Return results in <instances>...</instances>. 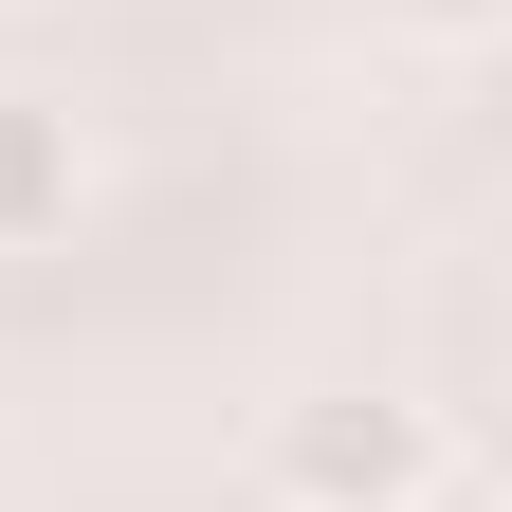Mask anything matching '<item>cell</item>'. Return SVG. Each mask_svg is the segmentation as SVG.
I'll return each instance as SVG.
<instances>
[{
  "mask_svg": "<svg viewBox=\"0 0 512 512\" xmlns=\"http://www.w3.org/2000/svg\"><path fill=\"white\" fill-rule=\"evenodd\" d=\"M439 403L403 384H293L256 421V512H439Z\"/></svg>",
  "mask_w": 512,
  "mask_h": 512,
  "instance_id": "cell-1",
  "label": "cell"
},
{
  "mask_svg": "<svg viewBox=\"0 0 512 512\" xmlns=\"http://www.w3.org/2000/svg\"><path fill=\"white\" fill-rule=\"evenodd\" d=\"M55 220H74V110L0 74V256H37Z\"/></svg>",
  "mask_w": 512,
  "mask_h": 512,
  "instance_id": "cell-2",
  "label": "cell"
},
{
  "mask_svg": "<svg viewBox=\"0 0 512 512\" xmlns=\"http://www.w3.org/2000/svg\"><path fill=\"white\" fill-rule=\"evenodd\" d=\"M403 19H421V37H476V19H494V0H403Z\"/></svg>",
  "mask_w": 512,
  "mask_h": 512,
  "instance_id": "cell-3",
  "label": "cell"
}]
</instances>
